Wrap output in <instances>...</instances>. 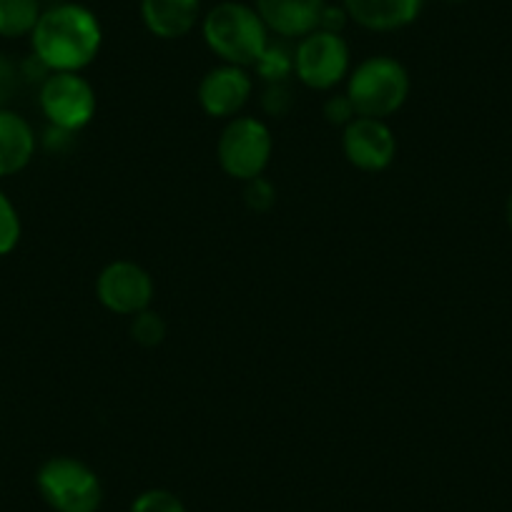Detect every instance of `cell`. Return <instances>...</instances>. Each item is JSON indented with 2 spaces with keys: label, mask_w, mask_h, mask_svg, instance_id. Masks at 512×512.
<instances>
[{
  "label": "cell",
  "mask_w": 512,
  "mask_h": 512,
  "mask_svg": "<svg viewBox=\"0 0 512 512\" xmlns=\"http://www.w3.org/2000/svg\"><path fill=\"white\" fill-rule=\"evenodd\" d=\"M101 43L103 28L96 13L81 3H68V0L43 8L31 33V53L51 73H81L96 61Z\"/></svg>",
  "instance_id": "6da1fadb"
},
{
  "label": "cell",
  "mask_w": 512,
  "mask_h": 512,
  "mask_svg": "<svg viewBox=\"0 0 512 512\" xmlns=\"http://www.w3.org/2000/svg\"><path fill=\"white\" fill-rule=\"evenodd\" d=\"M201 33L209 51L221 63L251 68L269 48V28L254 6L239 0H224L201 21Z\"/></svg>",
  "instance_id": "7a4b0ae2"
},
{
  "label": "cell",
  "mask_w": 512,
  "mask_h": 512,
  "mask_svg": "<svg viewBox=\"0 0 512 512\" xmlns=\"http://www.w3.org/2000/svg\"><path fill=\"white\" fill-rule=\"evenodd\" d=\"M347 96L354 113L367 118H390L410 96V73L397 58L369 56L349 73Z\"/></svg>",
  "instance_id": "3957f363"
},
{
  "label": "cell",
  "mask_w": 512,
  "mask_h": 512,
  "mask_svg": "<svg viewBox=\"0 0 512 512\" xmlns=\"http://www.w3.org/2000/svg\"><path fill=\"white\" fill-rule=\"evenodd\" d=\"M36 485L56 512H96L103 502L101 477L76 457L58 455L43 462Z\"/></svg>",
  "instance_id": "277c9868"
},
{
  "label": "cell",
  "mask_w": 512,
  "mask_h": 512,
  "mask_svg": "<svg viewBox=\"0 0 512 512\" xmlns=\"http://www.w3.org/2000/svg\"><path fill=\"white\" fill-rule=\"evenodd\" d=\"M274 139L264 121L254 116L229 118L216 144V159L226 176L236 181H251L264 176L272 161Z\"/></svg>",
  "instance_id": "5b68a950"
},
{
  "label": "cell",
  "mask_w": 512,
  "mask_h": 512,
  "mask_svg": "<svg viewBox=\"0 0 512 512\" xmlns=\"http://www.w3.org/2000/svg\"><path fill=\"white\" fill-rule=\"evenodd\" d=\"M38 106L53 128L76 134L96 113V91L81 73L53 71L38 88Z\"/></svg>",
  "instance_id": "8992f818"
},
{
  "label": "cell",
  "mask_w": 512,
  "mask_h": 512,
  "mask_svg": "<svg viewBox=\"0 0 512 512\" xmlns=\"http://www.w3.org/2000/svg\"><path fill=\"white\" fill-rule=\"evenodd\" d=\"M349 46L342 33L317 31L299 38L294 48V73L314 91H329L349 76Z\"/></svg>",
  "instance_id": "52a82bcc"
},
{
  "label": "cell",
  "mask_w": 512,
  "mask_h": 512,
  "mask_svg": "<svg viewBox=\"0 0 512 512\" xmlns=\"http://www.w3.org/2000/svg\"><path fill=\"white\" fill-rule=\"evenodd\" d=\"M96 297L108 312L136 317L154 302V279L136 262H111L98 274Z\"/></svg>",
  "instance_id": "ba28073f"
},
{
  "label": "cell",
  "mask_w": 512,
  "mask_h": 512,
  "mask_svg": "<svg viewBox=\"0 0 512 512\" xmlns=\"http://www.w3.org/2000/svg\"><path fill=\"white\" fill-rule=\"evenodd\" d=\"M342 149L349 164L357 169L384 171L395 161L397 139L382 118L357 116L344 126Z\"/></svg>",
  "instance_id": "9c48e42d"
},
{
  "label": "cell",
  "mask_w": 512,
  "mask_h": 512,
  "mask_svg": "<svg viewBox=\"0 0 512 512\" xmlns=\"http://www.w3.org/2000/svg\"><path fill=\"white\" fill-rule=\"evenodd\" d=\"M251 93H254L251 73L229 63L211 68L196 88L199 106L211 118H236L249 103Z\"/></svg>",
  "instance_id": "30bf717a"
},
{
  "label": "cell",
  "mask_w": 512,
  "mask_h": 512,
  "mask_svg": "<svg viewBox=\"0 0 512 512\" xmlns=\"http://www.w3.org/2000/svg\"><path fill=\"white\" fill-rule=\"evenodd\" d=\"M327 0H254L256 13L267 23L269 33L279 38H304L317 31Z\"/></svg>",
  "instance_id": "8fae6325"
},
{
  "label": "cell",
  "mask_w": 512,
  "mask_h": 512,
  "mask_svg": "<svg viewBox=\"0 0 512 512\" xmlns=\"http://www.w3.org/2000/svg\"><path fill=\"white\" fill-rule=\"evenodd\" d=\"M427 0H342L349 21L364 31L390 33L407 28L420 18Z\"/></svg>",
  "instance_id": "7c38bea8"
},
{
  "label": "cell",
  "mask_w": 512,
  "mask_h": 512,
  "mask_svg": "<svg viewBox=\"0 0 512 512\" xmlns=\"http://www.w3.org/2000/svg\"><path fill=\"white\" fill-rule=\"evenodd\" d=\"M199 18L201 0H141V21L161 41L189 36Z\"/></svg>",
  "instance_id": "4fadbf2b"
},
{
  "label": "cell",
  "mask_w": 512,
  "mask_h": 512,
  "mask_svg": "<svg viewBox=\"0 0 512 512\" xmlns=\"http://www.w3.org/2000/svg\"><path fill=\"white\" fill-rule=\"evenodd\" d=\"M36 131L13 108H0V179L16 176L36 156Z\"/></svg>",
  "instance_id": "5bb4252c"
},
{
  "label": "cell",
  "mask_w": 512,
  "mask_h": 512,
  "mask_svg": "<svg viewBox=\"0 0 512 512\" xmlns=\"http://www.w3.org/2000/svg\"><path fill=\"white\" fill-rule=\"evenodd\" d=\"M43 13L41 0H0V38L31 36Z\"/></svg>",
  "instance_id": "9a60e30c"
},
{
  "label": "cell",
  "mask_w": 512,
  "mask_h": 512,
  "mask_svg": "<svg viewBox=\"0 0 512 512\" xmlns=\"http://www.w3.org/2000/svg\"><path fill=\"white\" fill-rule=\"evenodd\" d=\"M254 68L269 83H284V78L294 71V51L277 46V43H269V48L264 51V56L259 58V63Z\"/></svg>",
  "instance_id": "2e32d148"
},
{
  "label": "cell",
  "mask_w": 512,
  "mask_h": 512,
  "mask_svg": "<svg viewBox=\"0 0 512 512\" xmlns=\"http://www.w3.org/2000/svg\"><path fill=\"white\" fill-rule=\"evenodd\" d=\"M23 234L21 216H18L16 204L0 191V256H8L18 246Z\"/></svg>",
  "instance_id": "e0dca14e"
},
{
  "label": "cell",
  "mask_w": 512,
  "mask_h": 512,
  "mask_svg": "<svg viewBox=\"0 0 512 512\" xmlns=\"http://www.w3.org/2000/svg\"><path fill=\"white\" fill-rule=\"evenodd\" d=\"M131 337L141 344V347H159L166 339V322L159 312H139L131 317Z\"/></svg>",
  "instance_id": "ac0fdd59"
},
{
  "label": "cell",
  "mask_w": 512,
  "mask_h": 512,
  "mask_svg": "<svg viewBox=\"0 0 512 512\" xmlns=\"http://www.w3.org/2000/svg\"><path fill=\"white\" fill-rule=\"evenodd\" d=\"M128 512H186V505L181 497H176L171 490L164 487H151V490L141 492Z\"/></svg>",
  "instance_id": "d6986e66"
},
{
  "label": "cell",
  "mask_w": 512,
  "mask_h": 512,
  "mask_svg": "<svg viewBox=\"0 0 512 512\" xmlns=\"http://www.w3.org/2000/svg\"><path fill=\"white\" fill-rule=\"evenodd\" d=\"M21 83V63H16L6 53H0V108H8V103L16 98Z\"/></svg>",
  "instance_id": "ffe728a7"
},
{
  "label": "cell",
  "mask_w": 512,
  "mask_h": 512,
  "mask_svg": "<svg viewBox=\"0 0 512 512\" xmlns=\"http://www.w3.org/2000/svg\"><path fill=\"white\" fill-rule=\"evenodd\" d=\"M246 204L251 206V209L256 211H267L269 206L274 204V199H277V191H274V186L269 184L264 176H256V179L246 181Z\"/></svg>",
  "instance_id": "44dd1931"
},
{
  "label": "cell",
  "mask_w": 512,
  "mask_h": 512,
  "mask_svg": "<svg viewBox=\"0 0 512 512\" xmlns=\"http://www.w3.org/2000/svg\"><path fill=\"white\" fill-rule=\"evenodd\" d=\"M324 116L334 126H347L352 118H357V113H354V106L347 93H337V96H329L327 103H324Z\"/></svg>",
  "instance_id": "7402d4cb"
},
{
  "label": "cell",
  "mask_w": 512,
  "mask_h": 512,
  "mask_svg": "<svg viewBox=\"0 0 512 512\" xmlns=\"http://www.w3.org/2000/svg\"><path fill=\"white\" fill-rule=\"evenodd\" d=\"M349 21L347 11H344L342 6L334 8V6H324L322 11V18H319V28L322 31H332V33H342L344 23Z\"/></svg>",
  "instance_id": "603a6c76"
},
{
  "label": "cell",
  "mask_w": 512,
  "mask_h": 512,
  "mask_svg": "<svg viewBox=\"0 0 512 512\" xmlns=\"http://www.w3.org/2000/svg\"><path fill=\"white\" fill-rule=\"evenodd\" d=\"M292 103V98H289V91L284 88V83H272L269 86V91L264 93V106H267V111H272L274 116H282L284 108L279 106V103Z\"/></svg>",
  "instance_id": "cb8c5ba5"
},
{
  "label": "cell",
  "mask_w": 512,
  "mask_h": 512,
  "mask_svg": "<svg viewBox=\"0 0 512 512\" xmlns=\"http://www.w3.org/2000/svg\"><path fill=\"white\" fill-rule=\"evenodd\" d=\"M507 224H510V229H512V194H510V199H507Z\"/></svg>",
  "instance_id": "d4e9b609"
},
{
  "label": "cell",
  "mask_w": 512,
  "mask_h": 512,
  "mask_svg": "<svg viewBox=\"0 0 512 512\" xmlns=\"http://www.w3.org/2000/svg\"><path fill=\"white\" fill-rule=\"evenodd\" d=\"M447 3H465V0H447Z\"/></svg>",
  "instance_id": "484cf974"
}]
</instances>
